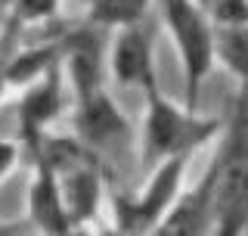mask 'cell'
I'll return each instance as SVG.
<instances>
[{"mask_svg": "<svg viewBox=\"0 0 248 236\" xmlns=\"http://www.w3.org/2000/svg\"><path fill=\"white\" fill-rule=\"evenodd\" d=\"M75 128H78V140L87 143L90 149L99 146H112L127 140V118L121 115V109L115 106V100L108 97L103 87L90 90L87 97H78V118H75Z\"/></svg>", "mask_w": 248, "mask_h": 236, "instance_id": "6", "label": "cell"}, {"mask_svg": "<svg viewBox=\"0 0 248 236\" xmlns=\"http://www.w3.org/2000/svg\"><path fill=\"white\" fill-rule=\"evenodd\" d=\"M56 10H59V0H13L6 13L19 25H28V22H44L50 16H56Z\"/></svg>", "mask_w": 248, "mask_h": 236, "instance_id": "14", "label": "cell"}, {"mask_svg": "<svg viewBox=\"0 0 248 236\" xmlns=\"http://www.w3.org/2000/svg\"><path fill=\"white\" fill-rule=\"evenodd\" d=\"M112 75L124 87H152L155 81V59H152V37L146 34L143 22L121 25L112 44Z\"/></svg>", "mask_w": 248, "mask_h": 236, "instance_id": "7", "label": "cell"}, {"mask_svg": "<svg viewBox=\"0 0 248 236\" xmlns=\"http://www.w3.org/2000/svg\"><path fill=\"white\" fill-rule=\"evenodd\" d=\"M62 66H68L78 97H87L90 90L103 87L99 84V41L93 34V25L62 37Z\"/></svg>", "mask_w": 248, "mask_h": 236, "instance_id": "9", "label": "cell"}, {"mask_svg": "<svg viewBox=\"0 0 248 236\" xmlns=\"http://www.w3.org/2000/svg\"><path fill=\"white\" fill-rule=\"evenodd\" d=\"M146 121H143V143H140V159L146 168H155L158 162L170 155H192V149L208 143L220 121L214 118H199L196 109L174 106L158 84L146 87Z\"/></svg>", "mask_w": 248, "mask_h": 236, "instance_id": "1", "label": "cell"}, {"mask_svg": "<svg viewBox=\"0 0 248 236\" xmlns=\"http://www.w3.org/2000/svg\"><path fill=\"white\" fill-rule=\"evenodd\" d=\"M34 162L37 165H34V180H31V190H28V218L44 233H68L75 224L68 218L56 171L41 159Z\"/></svg>", "mask_w": 248, "mask_h": 236, "instance_id": "8", "label": "cell"}, {"mask_svg": "<svg viewBox=\"0 0 248 236\" xmlns=\"http://www.w3.org/2000/svg\"><path fill=\"white\" fill-rule=\"evenodd\" d=\"M214 59H220L248 87V22L214 25Z\"/></svg>", "mask_w": 248, "mask_h": 236, "instance_id": "12", "label": "cell"}, {"mask_svg": "<svg viewBox=\"0 0 248 236\" xmlns=\"http://www.w3.org/2000/svg\"><path fill=\"white\" fill-rule=\"evenodd\" d=\"M3 22H6V19H0V31H3Z\"/></svg>", "mask_w": 248, "mask_h": 236, "instance_id": "19", "label": "cell"}, {"mask_svg": "<svg viewBox=\"0 0 248 236\" xmlns=\"http://www.w3.org/2000/svg\"><path fill=\"white\" fill-rule=\"evenodd\" d=\"M16 162H19V146L10 143V140H0V177L10 174Z\"/></svg>", "mask_w": 248, "mask_h": 236, "instance_id": "16", "label": "cell"}, {"mask_svg": "<svg viewBox=\"0 0 248 236\" xmlns=\"http://www.w3.org/2000/svg\"><path fill=\"white\" fill-rule=\"evenodd\" d=\"M196 3H202V6H205V10H208V6H211V0H196Z\"/></svg>", "mask_w": 248, "mask_h": 236, "instance_id": "18", "label": "cell"}, {"mask_svg": "<svg viewBox=\"0 0 248 236\" xmlns=\"http://www.w3.org/2000/svg\"><path fill=\"white\" fill-rule=\"evenodd\" d=\"M56 177H59L62 199H65L72 224H78L81 218H90L93 211H96V205H99V190H103L99 174H96V168H93V159L75 165V168L62 171Z\"/></svg>", "mask_w": 248, "mask_h": 236, "instance_id": "10", "label": "cell"}, {"mask_svg": "<svg viewBox=\"0 0 248 236\" xmlns=\"http://www.w3.org/2000/svg\"><path fill=\"white\" fill-rule=\"evenodd\" d=\"M10 3L13 0H0V10H10Z\"/></svg>", "mask_w": 248, "mask_h": 236, "instance_id": "17", "label": "cell"}, {"mask_svg": "<svg viewBox=\"0 0 248 236\" xmlns=\"http://www.w3.org/2000/svg\"><path fill=\"white\" fill-rule=\"evenodd\" d=\"M87 6L93 28H121L143 22L149 0H90Z\"/></svg>", "mask_w": 248, "mask_h": 236, "instance_id": "13", "label": "cell"}, {"mask_svg": "<svg viewBox=\"0 0 248 236\" xmlns=\"http://www.w3.org/2000/svg\"><path fill=\"white\" fill-rule=\"evenodd\" d=\"M62 62V37L53 44H41V47H28L22 53H13L6 62V84H28L37 81L44 72H50L53 66Z\"/></svg>", "mask_w": 248, "mask_h": 236, "instance_id": "11", "label": "cell"}, {"mask_svg": "<svg viewBox=\"0 0 248 236\" xmlns=\"http://www.w3.org/2000/svg\"><path fill=\"white\" fill-rule=\"evenodd\" d=\"M165 25L177 44L183 62V84H186V106H199V87L214 68V25L208 10L196 0H158Z\"/></svg>", "mask_w": 248, "mask_h": 236, "instance_id": "2", "label": "cell"}, {"mask_svg": "<svg viewBox=\"0 0 248 236\" xmlns=\"http://www.w3.org/2000/svg\"><path fill=\"white\" fill-rule=\"evenodd\" d=\"M186 162H189V155H170V159L158 162L152 180L143 186L140 196H118L115 199L118 230H127V233L155 230V224L168 215V208L180 196V180H183Z\"/></svg>", "mask_w": 248, "mask_h": 236, "instance_id": "4", "label": "cell"}, {"mask_svg": "<svg viewBox=\"0 0 248 236\" xmlns=\"http://www.w3.org/2000/svg\"><path fill=\"white\" fill-rule=\"evenodd\" d=\"M208 16H214L217 25H242L248 22V0H211Z\"/></svg>", "mask_w": 248, "mask_h": 236, "instance_id": "15", "label": "cell"}, {"mask_svg": "<svg viewBox=\"0 0 248 236\" xmlns=\"http://www.w3.org/2000/svg\"><path fill=\"white\" fill-rule=\"evenodd\" d=\"M59 66H53L50 72H44L37 81H31L25 97H22L19 124H22V137H25V143H28V152L41 143V137L53 124V118L62 112V103H65V93H62V68Z\"/></svg>", "mask_w": 248, "mask_h": 236, "instance_id": "5", "label": "cell"}, {"mask_svg": "<svg viewBox=\"0 0 248 236\" xmlns=\"http://www.w3.org/2000/svg\"><path fill=\"white\" fill-rule=\"evenodd\" d=\"M87 3H90V0H87Z\"/></svg>", "mask_w": 248, "mask_h": 236, "instance_id": "20", "label": "cell"}, {"mask_svg": "<svg viewBox=\"0 0 248 236\" xmlns=\"http://www.w3.org/2000/svg\"><path fill=\"white\" fill-rule=\"evenodd\" d=\"M214 233H239L248 224V112L239 109L227 146L214 159Z\"/></svg>", "mask_w": 248, "mask_h": 236, "instance_id": "3", "label": "cell"}]
</instances>
